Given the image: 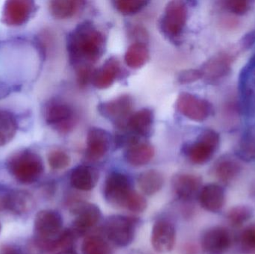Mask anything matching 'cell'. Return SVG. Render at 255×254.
<instances>
[{"instance_id": "19", "label": "cell", "mask_w": 255, "mask_h": 254, "mask_svg": "<svg viewBox=\"0 0 255 254\" xmlns=\"http://www.w3.org/2000/svg\"><path fill=\"white\" fill-rule=\"evenodd\" d=\"M99 180V172L94 167L81 165L76 167L70 175V183L75 189L90 191L94 189Z\"/></svg>"}, {"instance_id": "23", "label": "cell", "mask_w": 255, "mask_h": 254, "mask_svg": "<svg viewBox=\"0 0 255 254\" xmlns=\"http://www.w3.org/2000/svg\"><path fill=\"white\" fill-rule=\"evenodd\" d=\"M154 123V113L148 108H143L130 116L127 125L134 134L147 137L151 133Z\"/></svg>"}, {"instance_id": "25", "label": "cell", "mask_w": 255, "mask_h": 254, "mask_svg": "<svg viewBox=\"0 0 255 254\" xmlns=\"http://www.w3.org/2000/svg\"><path fill=\"white\" fill-rule=\"evenodd\" d=\"M141 191L146 195H155L163 188L164 179L161 173L155 170L144 171L138 177Z\"/></svg>"}, {"instance_id": "1", "label": "cell", "mask_w": 255, "mask_h": 254, "mask_svg": "<svg viewBox=\"0 0 255 254\" xmlns=\"http://www.w3.org/2000/svg\"><path fill=\"white\" fill-rule=\"evenodd\" d=\"M104 34L90 22L79 24L67 38L70 61L76 69L91 67L106 49Z\"/></svg>"}, {"instance_id": "34", "label": "cell", "mask_w": 255, "mask_h": 254, "mask_svg": "<svg viewBox=\"0 0 255 254\" xmlns=\"http://www.w3.org/2000/svg\"><path fill=\"white\" fill-rule=\"evenodd\" d=\"M48 163L52 169H64L70 165V158L64 151L53 150L48 155Z\"/></svg>"}, {"instance_id": "4", "label": "cell", "mask_w": 255, "mask_h": 254, "mask_svg": "<svg viewBox=\"0 0 255 254\" xmlns=\"http://www.w3.org/2000/svg\"><path fill=\"white\" fill-rule=\"evenodd\" d=\"M137 222L133 218L115 215L106 220L105 233L117 246L127 247L134 240Z\"/></svg>"}, {"instance_id": "14", "label": "cell", "mask_w": 255, "mask_h": 254, "mask_svg": "<svg viewBox=\"0 0 255 254\" xmlns=\"http://www.w3.org/2000/svg\"><path fill=\"white\" fill-rule=\"evenodd\" d=\"M151 244L156 252L167 253L173 249L176 231L172 222L160 219L154 223L151 232Z\"/></svg>"}, {"instance_id": "13", "label": "cell", "mask_w": 255, "mask_h": 254, "mask_svg": "<svg viewBox=\"0 0 255 254\" xmlns=\"http://www.w3.org/2000/svg\"><path fill=\"white\" fill-rule=\"evenodd\" d=\"M201 244L207 254H224L232 245V237L224 227H213L204 233Z\"/></svg>"}, {"instance_id": "35", "label": "cell", "mask_w": 255, "mask_h": 254, "mask_svg": "<svg viewBox=\"0 0 255 254\" xmlns=\"http://www.w3.org/2000/svg\"><path fill=\"white\" fill-rule=\"evenodd\" d=\"M147 207L145 198L136 191L133 190L128 200L125 208L134 213H142Z\"/></svg>"}, {"instance_id": "27", "label": "cell", "mask_w": 255, "mask_h": 254, "mask_svg": "<svg viewBox=\"0 0 255 254\" xmlns=\"http://www.w3.org/2000/svg\"><path fill=\"white\" fill-rule=\"evenodd\" d=\"M18 124L12 113L0 110V147L8 144L16 135Z\"/></svg>"}, {"instance_id": "2", "label": "cell", "mask_w": 255, "mask_h": 254, "mask_svg": "<svg viewBox=\"0 0 255 254\" xmlns=\"http://www.w3.org/2000/svg\"><path fill=\"white\" fill-rule=\"evenodd\" d=\"M9 173L22 184L37 181L44 171L41 158L35 152L23 150L12 155L7 163Z\"/></svg>"}, {"instance_id": "30", "label": "cell", "mask_w": 255, "mask_h": 254, "mask_svg": "<svg viewBox=\"0 0 255 254\" xmlns=\"http://www.w3.org/2000/svg\"><path fill=\"white\" fill-rule=\"evenodd\" d=\"M82 252L83 254H110L111 249L102 237L90 236L82 243Z\"/></svg>"}, {"instance_id": "8", "label": "cell", "mask_w": 255, "mask_h": 254, "mask_svg": "<svg viewBox=\"0 0 255 254\" xmlns=\"http://www.w3.org/2000/svg\"><path fill=\"white\" fill-rule=\"evenodd\" d=\"M44 114L48 125L59 132H68L74 126V111L64 101L53 100L48 103Z\"/></svg>"}, {"instance_id": "24", "label": "cell", "mask_w": 255, "mask_h": 254, "mask_svg": "<svg viewBox=\"0 0 255 254\" xmlns=\"http://www.w3.org/2000/svg\"><path fill=\"white\" fill-rule=\"evenodd\" d=\"M154 155V149L148 143H135L129 146L125 153L128 164L134 167H141L149 163Z\"/></svg>"}, {"instance_id": "29", "label": "cell", "mask_w": 255, "mask_h": 254, "mask_svg": "<svg viewBox=\"0 0 255 254\" xmlns=\"http://www.w3.org/2000/svg\"><path fill=\"white\" fill-rule=\"evenodd\" d=\"M254 210L250 206L239 205L231 209L227 213V219L234 228H239L252 219Z\"/></svg>"}, {"instance_id": "5", "label": "cell", "mask_w": 255, "mask_h": 254, "mask_svg": "<svg viewBox=\"0 0 255 254\" xmlns=\"http://www.w3.org/2000/svg\"><path fill=\"white\" fill-rule=\"evenodd\" d=\"M187 16L188 10L184 1H172L168 3L160 19L162 32L169 38H178L185 27Z\"/></svg>"}, {"instance_id": "10", "label": "cell", "mask_w": 255, "mask_h": 254, "mask_svg": "<svg viewBox=\"0 0 255 254\" xmlns=\"http://www.w3.org/2000/svg\"><path fill=\"white\" fill-rule=\"evenodd\" d=\"M133 98L128 95H123L115 99L99 104L98 111L101 116L109 119L120 128H124L128 121L133 107Z\"/></svg>"}, {"instance_id": "18", "label": "cell", "mask_w": 255, "mask_h": 254, "mask_svg": "<svg viewBox=\"0 0 255 254\" xmlns=\"http://www.w3.org/2000/svg\"><path fill=\"white\" fill-rule=\"evenodd\" d=\"M199 201L202 208L211 213H218L225 204V192L220 185H206L201 189Z\"/></svg>"}, {"instance_id": "26", "label": "cell", "mask_w": 255, "mask_h": 254, "mask_svg": "<svg viewBox=\"0 0 255 254\" xmlns=\"http://www.w3.org/2000/svg\"><path fill=\"white\" fill-rule=\"evenodd\" d=\"M149 58V51L145 43L136 42L129 46L126 52V64L132 69L143 67Z\"/></svg>"}, {"instance_id": "17", "label": "cell", "mask_w": 255, "mask_h": 254, "mask_svg": "<svg viewBox=\"0 0 255 254\" xmlns=\"http://www.w3.org/2000/svg\"><path fill=\"white\" fill-rule=\"evenodd\" d=\"M202 178L190 174H179L174 176L172 187L180 199L190 201L199 196L202 189Z\"/></svg>"}, {"instance_id": "28", "label": "cell", "mask_w": 255, "mask_h": 254, "mask_svg": "<svg viewBox=\"0 0 255 254\" xmlns=\"http://www.w3.org/2000/svg\"><path fill=\"white\" fill-rule=\"evenodd\" d=\"M81 3L73 0H55L49 3V11L56 19H67L75 15Z\"/></svg>"}, {"instance_id": "32", "label": "cell", "mask_w": 255, "mask_h": 254, "mask_svg": "<svg viewBox=\"0 0 255 254\" xmlns=\"http://www.w3.org/2000/svg\"><path fill=\"white\" fill-rule=\"evenodd\" d=\"M239 243L243 254H255V224L249 225L242 231Z\"/></svg>"}, {"instance_id": "39", "label": "cell", "mask_w": 255, "mask_h": 254, "mask_svg": "<svg viewBox=\"0 0 255 254\" xmlns=\"http://www.w3.org/2000/svg\"><path fill=\"white\" fill-rule=\"evenodd\" d=\"M0 254H20V253L16 248L9 245H5L1 248Z\"/></svg>"}, {"instance_id": "37", "label": "cell", "mask_w": 255, "mask_h": 254, "mask_svg": "<svg viewBox=\"0 0 255 254\" xmlns=\"http://www.w3.org/2000/svg\"><path fill=\"white\" fill-rule=\"evenodd\" d=\"M202 73L200 70L190 69L181 71L178 75V82L181 84H188L202 79Z\"/></svg>"}, {"instance_id": "36", "label": "cell", "mask_w": 255, "mask_h": 254, "mask_svg": "<svg viewBox=\"0 0 255 254\" xmlns=\"http://www.w3.org/2000/svg\"><path fill=\"white\" fill-rule=\"evenodd\" d=\"M224 7L231 13L236 15H244L250 9V2L246 0H229L224 1Z\"/></svg>"}, {"instance_id": "9", "label": "cell", "mask_w": 255, "mask_h": 254, "mask_svg": "<svg viewBox=\"0 0 255 254\" xmlns=\"http://www.w3.org/2000/svg\"><path fill=\"white\" fill-rule=\"evenodd\" d=\"M35 240H51L57 238L63 231V219L58 212L41 210L34 222Z\"/></svg>"}, {"instance_id": "21", "label": "cell", "mask_w": 255, "mask_h": 254, "mask_svg": "<svg viewBox=\"0 0 255 254\" xmlns=\"http://www.w3.org/2000/svg\"><path fill=\"white\" fill-rule=\"evenodd\" d=\"M32 196L26 191L15 190L4 195V210L24 214L32 207Z\"/></svg>"}, {"instance_id": "15", "label": "cell", "mask_w": 255, "mask_h": 254, "mask_svg": "<svg viewBox=\"0 0 255 254\" xmlns=\"http://www.w3.org/2000/svg\"><path fill=\"white\" fill-rule=\"evenodd\" d=\"M110 134L100 128H91L87 136L86 155L91 161H97L103 158L111 146Z\"/></svg>"}, {"instance_id": "33", "label": "cell", "mask_w": 255, "mask_h": 254, "mask_svg": "<svg viewBox=\"0 0 255 254\" xmlns=\"http://www.w3.org/2000/svg\"><path fill=\"white\" fill-rule=\"evenodd\" d=\"M115 8L124 15H132L138 13L148 4L143 0H118L114 1Z\"/></svg>"}, {"instance_id": "38", "label": "cell", "mask_w": 255, "mask_h": 254, "mask_svg": "<svg viewBox=\"0 0 255 254\" xmlns=\"http://www.w3.org/2000/svg\"><path fill=\"white\" fill-rule=\"evenodd\" d=\"M91 76V67H85L77 69V81L79 86H86Z\"/></svg>"}, {"instance_id": "31", "label": "cell", "mask_w": 255, "mask_h": 254, "mask_svg": "<svg viewBox=\"0 0 255 254\" xmlns=\"http://www.w3.org/2000/svg\"><path fill=\"white\" fill-rule=\"evenodd\" d=\"M238 155L246 161L255 160V132H249L241 140L238 149Z\"/></svg>"}, {"instance_id": "16", "label": "cell", "mask_w": 255, "mask_h": 254, "mask_svg": "<svg viewBox=\"0 0 255 254\" xmlns=\"http://www.w3.org/2000/svg\"><path fill=\"white\" fill-rule=\"evenodd\" d=\"M76 219L73 222V230L76 236L83 234L88 230L97 225L101 218V211L95 204H81L74 210Z\"/></svg>"}, {"instance_id": "6", "label": "cell", "mask_w": 255, "mask_h": 254, "mask_svg": "<svg viewBox=\"0 0 255 254\" xmlns=\"http://www.w3.org/2000/svg\"><path fill=\"white\" fill-rule=\"evenodd\" d=\"M133 191L130 179L127 175L122 173L113 172L106 178L103 195L109 204L125 208Z\"/></svg>"}, {"instance_id": "12", "label": "cell", "mask_w": 255, "mask_h": 254, "mask_svg": "<svg viewBox=\"0 0 255 254\" xmlns=\"http://www.w3.org/2000/svg\"><path fill=\"white\" fill-rule=\"evenodd\" d=\"M232 61V55L227 52L216 54L200 69L203 76L202 78L208 83H217L230 73Z\"/></svg>"}, {"instance_id": "20", "label": "cell", "mask_w": 255, "mask_h": 254, "mask_svg": "<svg viewBox=\"0 0 255 254\" xmlns=\"http://www.w3.org/2000/svg\"><path fill=\"white\" fill-rule=\"evenodd\" d=\"M120 64L115 58H110L92 76L93 85L97 89L110 87L120 73Z\"/></svg>"}, {"instance_id": "11", "label": "cell", "mask_w": 255, "mask_h": 254, "mask_svg": "<svg viewBox=\"0 0 255 254\" xmlns=\"http://www.w3.org/2000/svg\"><path fill=\"white\" fill-rule=\"evenodd\" d=\"M35 10L34 1L10 0L6 1L2 12V21L9 26H19L28 22Z\"/></svg>"}, {"instance_id": "22", "label": "cell", "mask_w": 255, "mask_h": 254, "mask_svg": "<svg viewBox=\"0 0 255 254\" xmlns=\"http://www.w3.org/2000/svg\"><path fill=\"white\" fill-rule=\"evenodd\" d=\"M242 167L235 158L225 157L220 158L214 167V174L222 183H232L241 173Z\"/></svg>"}, {"instance_id": "3", "label": "cell", "mask_w": 255, "mask_h": 254, "mask_svg": "<svg viewBox=\"0 0 255 254\" xmlns=\"http://www.w3.org/2000/svg\"><path fill=\"white\" fill-rule=\"evenodd\" d=\"M220 137L214 130L202 131L197 140L184 146V153L193 164L202 165L206 164L214 156L220 146Z\"/></svg>"}, {"instance_id": "7", "label": "cell", "mask_w": 255, "mask_h": 254, "mask_svg": "<svg viewBox=\"0 0 255 254\" xmlns=\"http://www.w3.org/2000/svg\"><path fill=\"white\" fill-rule=\"evenodd\" d=\"M176 107L181 114L194 122L206 120L212 113V105L206 100L189 92H182L177 99Z\"/></svg>"}, {"instance_id": "40", "label": "cell", "mask_w": 255, "mask_h": 254, "mask_svg": "<svg viewBox=\"0 0 255 254\" xmlns=\"http://www.w3.org/2000/svg\"><path fill=\"white\" fill-rule=\"evenodd\" d=\"M58 254H78L76 253V251L73 250V249H65V250H62Z\"/></svg>"}, {"instance_id": "41", "label": "cell", "mask_w": 255, "mask_h": 254, "mask_svg": "<svg viewBox=\"0 0 255 254\" xmlns=\"http://www.w3.org/2000/svg\"><path fill=\"white\" fill-rule=\"evenodd\" d=\"M1 222H0V233H1Z\"/></svg>"}]
</instances>
